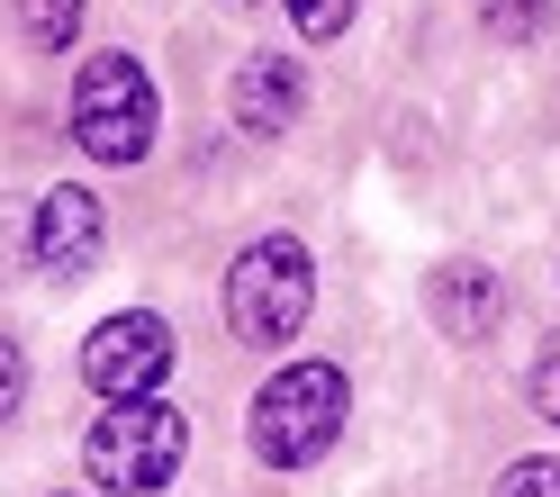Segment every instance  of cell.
<instances>
[{"mask_svg": "<svg viewBox=\"0 0 560 497\" xmlns=\"http://www.w3.org/2000/svg\"><path fill=\"white\" fill-rule=\"evenodd\" d=\"M190 461V416L172 398H109L82 435V471L100 497H163Z\"/></svg>", "mask_w": 560, "mask_h": 497, "instance_id": "2", "label": "cell"}, {"mask_svg": "<svg viewBox=\"0 0 560 497\" xmlns=\"http://www.w3.org/2000/svg\"><path fill=\"white\" fill-rule=\"evenodd\" d=\"M280 10H290V27L307 46H343L353 37V19H362V0H280Z\"/></svg>", "mask_w": 560, "mask_h": 497, "instance_id": "11", "label": "cell"}, {"mask_svg": "<svg viewBox=\"0 0 560 497\" xmlns=\"http://www.w3.org/2000/svg\"><path fill=\"white\" fill-rule=\"evenodd\" d=\"M154 136H163V91L145 73V55H91L82 73H73V146L100 163V172H136L154 154Z\"/></svg>", "mask_w": 560, "mask_h": 497, "instance_id": "3", "label": "cell"}, {"mask_svg": "<svg viewBox=\"0 0 560 497\" xmlns=\"http://www.w3.org/2000/svg\"><path fill=\"white\" fill-rule=\"evenodd\" d=\"M82 19H91V0H19V37L37 46V55L82 46Z\"/></svg>", "mask_w": 560, "mask_h": 497, "instance_id": "9", "label": "cell"}, {"mask_svg": "<svg viewBox=\"0 0 560 497\" xmlns=\"http://www.w3.org/2000/svg\"><path fill=\"white\" fill-rule=\"evenodd\" d=\"M425 316L452 335V344H488L498 335V316H506V280L488 271L479 254H452L425 271Z\"/></svg>", "mask_w": 560, "mask_h": 497, "instance_id": "8", "label": "cell"}, {"mask_svg": "<svg viewBox=\"0 0 560 497\" xmlns=\"http://www.w3.org/2000/svg\"><path fill=\"white\" fill-rule=\"evenodd\" d=\"M343 416H353L343 362H280L254 389V407H244V452H254L262 471H317L343 443Z\"/></svg>", "mask_w": 560, "mask_h": 497, "instance_id": "1", "label": "cell"}, {"mask_svg": "<svg viewBox=\"0 0 560 497\" xmlns=\"http://www.w3.org/2000/svg\"><path fill=\"white\" fill-rule=\"evenodd\" d=\"M82 380L91 398H154L172 380V326L154 308H118L82 335Z\"/></svg>", "mask_w": 560, "mask_h": 497, "instance_id": "5", "label": "cell"}, {"mask_svg": "<svg viewBox=\"0 0 560 497\" xmlns=\"http://www.w3.org/2000/svg\"><path fill=\"white\" fill-rule=\"evenodd\" d=\"M27 254H37V280H55V290L91 280L100 254H109V218H100V199L82 182H55L37 208H27Z\"/></svg>", "mask_w": 560, "mask_h": 497, "instance_id": "6", "label": "cell"}, {"mask_svg": "<svg viewBox=\"0 0 560 497\" xmlns=\"http://www.w3.org/2000/svg\"><path fill=\"white\" fill-rule=\"evenodd\" d=\"M307 308H317V263H307L299 235H254L226 263V335L235 344H254V352L299 344Z\"/></svg>", "mask_w": 560, "mask_h": 497, "instance_id": "4", "label": "cell"}, {"mask_svg": "<svg viewBox=\"0 0 560 497\" xmlns=\"http://www.w3.org/2000/svg\"><path fill=\"white\" fill-rule=\"evenodd\" d=\"M19 227H27V218H19V208H0V280H10V271H19Z\"/></svg>", "mask_w": 560, "mask_h": 497, "instance_id": "15", "label": "cell"}, {"mask_svg": "<svg viewBox=\"0 0 560 497\" xmlns=\"http://www.w3.org/2000/svg\"><path fill=\"white\" fill-rule=\"evenodd\" d=\"M19 407H27V352H19V335H0V425Z\"/></svg>", "mask_w": 560, "mask_h": 497, "instance_id": "14", "label": "cell"}, {"mask_svg": "<svg viewBox=\"0 0 560 497\" xmlns=\"http://www.w3.org/2000/svg\"><path fill=\"white\" fill-rule=\"evenodd\" d=\"M226 109H235V127L244 136H290L299 118H307V73H299V55H271V46H254L235 63V82H226Z\"/></svg>", "mask_w": 560, "mask_h": 497, "instance_id": "7", "label": "cell"}, {"mask_svg": "<svg viewBox=\"0 0 560 497\" xmlns=\"http://www.w3.org/2000/svg\"><path fill=\"white\" fill-rule=\"evenodd\" d=\"M524 398H534V416H542V425H560V335L534 352V371H524Z\"/></svg>", "mask_w": 560, "mask_h": 497, "instance_id": "13", "label": "cell"}, {"mask_svg": "<svg viewBox=\"0 0 560 497\" xmlns=\"http://www.w3.org/2000/svg\"><path fill=\"white\" fill-rule=\"evenodd\" d=\"M498 497H560V452H524V461H506Z\"/></svg>", "mask_w": 560, "mask_h": 497, "instance_id": "12", "label": "cell"}, {"mask_svg": "<svg viewBox=\"0 0 560 497\" xmlns=\"http://www.w3.org/2000/svg\"><path fill=\"white\" fill-rule=\"evenodd\" d=\"M226 10H262V0H226Z\"/></svg>", "mask_w": 560, "mask_h": 497, "instance_id": "16", "label": "cell"}, {"mask_svg": "<svg viewBox=\"0 0 560 497\" xmlns=\"http://www.w3.org/2000/svg\"><path fill=\"white\" fill-rule=\"evenodd\" d=\"M479 27L498 46H534V37H551V0H479Z\"/></svg>", "mask_w": 560, "mask_h": 497, "instance_id": "10", "label": "cell"}]
</instances>
